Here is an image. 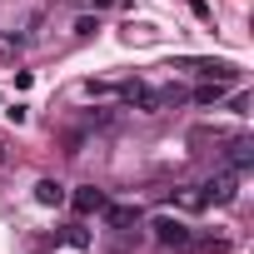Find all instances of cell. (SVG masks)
Here are the masks:
<instances>
[{"instance_id": "9", "label": "cell", "mask_w": 254, "mask_h": 254, "mask_svg": "<svg viewBox=\"0 0 254 254\" xmlns=\"http://www.w3.org/2000/svg\"><path fill=\"white\" fill-rule=\"evenodd\" d=\"M190 100H194V105H219V100H224V80H204Z\"/></svg>"}, {"instance_id": "1", "label": "cell", "mask_w": 254, "mask_h": 254, "mask_svg": "<svg viewBox=\"0 0 254 254\" xmlns=\"http://www.w3.org/2000/svg\"><path fill=\"white\" fill-rule=\"evenodd\" d=\"M150 229H155V244H160V249H190V239H194V234H190V224H185V219H175V214H160Z\"/></svg>"}, {"instance_id": "4", "label": "cell", "mask_w": 254, "mask_h": 254, "mask_svg": "<svg viewBox=\"0 0 254 254\" xmlns=\"http://www.w3.org/2000/svg\"><path fill=\"white\" fill-rule=\"evenodd\" d=\"M70 204H75V214H100L110 199H105V190H95V185H80L75 194H65Z\"/></svg>"}, {"instance_id": "12", "label": "cell", "mask_w": 254, "mask_h": 254, "mask_svg": "<svg viewBox=\"0 0 254 254\" xmlns=\"http://www.w3.org/2000/svg\"><path fill=\"white\" fill-rule=\"evenodd\" d=\"M5 160H10V155H5V140H0V165H5Z\"/></svg>"}, {"instance_id": "6", "label": "cell", "mask_w": 254, "mask_h": 254, "mask_svg": "<svg viewBox=\"0 0 254 254\" xmlns=\"http://www.w3.org/2000/svg\"><path fill=\"white\" fill-rule=\"evenodd\" d=\"M105 219H110V229H135L140 224V204H105Z\"/></svg>"}, {"instance_id": "11", "label": "cell", "mask_w": 254, "mask_h": 254, "mask_svg": "<svg viewBox=\"0 0 254 254\" xmlns=\"http://www.w3.org/2000/svg\"><path fill=\"white\" fill-rule=\"evenodd\" d=\"M90 5H95V10H105V5H115V0H90Z\"/></svg>"}, {"instance_id": "5", "label": "cell", "mask_w": 254, "mask_h": 254, "mask_svg": "<svg viewBox=\"0 0 254 254\" xmlns=\"http://www.w3.org/2000/svg\"><path fill=\"white\" fill-rule=\"evenodd\" d=\"M249 165H254V140H249V135H234V140H229V170L239 175V170H249Z\"/></svg>"}, {"instance_id": "7", "label": "cell", "mask_w": 254, "mask_h": 254, "mask_svg": "<svg viewBox=\"0 0 254 254\" xmlns=\"http://www.w3.org/2000/svg\"><path fill=\"white\" fill-rule=\"evenodd\" d=\"M194 70H199L204 80H224V85H234V80H239V70H234L229 60H199Z\"/></svg>"}, {"instance_id": "2", "label": "cell", "mask_w": 254, "mask_h": 254, "mask_svg": "<svg viewBox=\"0 0 254 254\" xmlns=\"http://www.w3.org/2000/svg\"><path fill=\"white\" fill-rule=\"evenodd\" d=\"M199 194H204V204H234L239 175H234V170H219V175H209V180L199 185Z\"/></svg>"}, {"instance_id": "8", "label": "cell", "mask_w": 254, "mask_h": 254, "mask_svg": "<svg viewBox=\"0 0 254 254\" xmlns=\"http://www.w3.org/2000/svg\"><path fill=\"white\" fill-rule=\"evenodd\" d=\"M35 204L60 209V204H65V185H60V180H40V185H35Z\"/></svg>"}, {"instance_id": "3", "label": "cell", "mask_w": 254, "mask_h": 254, "mask_svg": "<svg viewBox=\"0 0 254 254\" xmlns=\"http://www.w3.org/2000/svg\"><path fill=\"white\" fill-rule=\"evenodd\" d=\"M125 105H135V110H160V100H155V90L150 85H140V80H125L120 90H115Z\"/></svg>"}, {"instance_id": "10", "label": "cell", "mask_w": 254, "mask_h": 254, "mask_svg": "<svg viewBox=\"0 0 254 254\" xmlns=\"http://www.w3.org/2000/svg\"><path fill=\"white\" fill-rule=\"evenodd\" d=\"M190 244H199V249H209V254H224V244H229V239H219V234H194Z\"/></svg>"}]
</instances>
